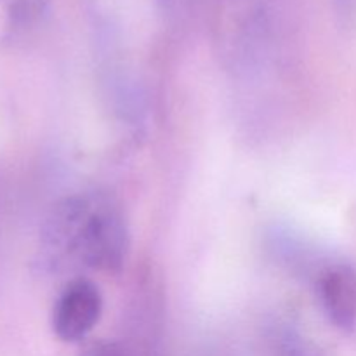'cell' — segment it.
<instances>
[{"label": "cell", "mask_w": 356, "mask_h": 356, "mask_svg": "<svg viewBox=\"0 0 356 356\" xmlns=\"http://www.w3.org/2000/svg\"><path fill=\"white\" fill-rule=\"evenodd\" d=\"M127 252L129 229L120 205L103 193H76L56 202L45 216L37 261L47 271H118Z\"/></svg>", "instance_id": "cell-1"}, {"label": "cell", "mask_w": 356, "mask_h": 356, "mask_svg": "<svg viewBox=\"0 0 356 356\" xmlns=\"http://www.w3.org/2000/svg\"><path fill=\"white\" fill-rule=\"evenodd\" d=\"M103 299L99 289L86 278L72 280L58 296L52 309V330L65 343L83 339L99 322Z\"/></svg>", "instance_id": "cell-3"}, {"label": "cell", "mask_w": 356, "mask_h": 356, "mask_svg": "<svg viewBox=\"0 0 356 356\" xmlns=\"http://www.w3.org/2000/svg\"><path fill=\"white\" fill-rule=\"evenodd\" d=\"M277 356H318V353L299 334L285 332L278 341Z\"/></svg>", "instance_id": "cell-6"}, {"label": "cell", "mask_w": 356, "mask_h": 356, "mask_svg": "<svg viewBox=\"0 0 356 356\" xmlns=\"http://www.w3.org/2000/svg\"><path fill=\"white\" fill-rule=\"evenodd\" d=\"M165 13L172 14V16H181V14L190 13L191 9L200 3V0H156Z\"/></svg>", "instance_id": "cell-8"}, {"label": "cell", "mask_w": 356, "mask_h": 356, "mask_svg": "<svg viewBox=\"0 0 356 356\" xmlns=\"http://www.w3.org/2000/svg\"><path fill=\"white\" fill-rule=\"evenodd\" d=\"M318 298L327 318L341 330L355 329L356 325V271L346 263L327 266L320 273Z\"/></svg>", "instance_id": "cell-4"}, {"label": "cell", "mask_w": 356, "mask_h": 356, "mask_svg": "<svg viewBox=\"0 0 356 356\" xmlns=\"http://www.w3.org/2000/svg\"><path fill=\"white\" fill-rule=\"evenodd\" d=\"M80 356H125L124 350L113 341H97L82 351Z\"/></svg>", "instance_id": "cell-7"}, {"label": "cell", "mask_w": 356, "mask_h": 356, "mask_svg": "<svg viewBox=\"0 0 356 356\" xmlns=\"http://www.w3.org/2000/svg\"><path fill=\"white\" fill-rule=\"evenodd\" d=\"M49 0H0L6 40L30 35L44 19Z\"/></svg>", "instance_id": "cell-5"}, {"label": "cell", "mask_w": 356, "mask_h": 356, "mask_svg": "<svg viewBox=\"0 0 356 356\" xmlns=\"http://www.w3.org/2000/svg\"><path fill=\"white\" fill-rule=\"evenodd\" d=\"M271 26L266 0H216L212 40L221 65L236 75L259 68L271 47Z\"/></svg>", "instance_id": "cell-2"}]
</instances>
